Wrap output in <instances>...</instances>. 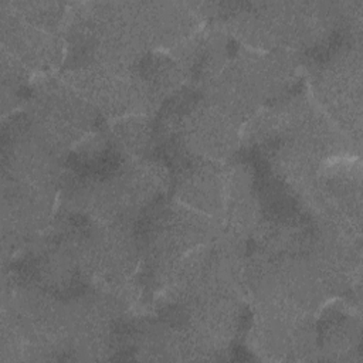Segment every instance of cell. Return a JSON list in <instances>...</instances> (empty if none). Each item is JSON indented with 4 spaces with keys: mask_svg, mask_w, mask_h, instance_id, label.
Returning <instances> with one entry per match:
<instances>
[{
    "mask_svg": "<svg viewBox=\"0 0 363 363\" xmlns=\"http://www.w3.org/2000/svg\"><path fill=\"white\" fill-rule=\"evenodd\" d=\"M94 112L64 79H47L37 85L27 118L33 133L60 153L92 128Z\"/></svg>",
    "mask_w": 363,
    "mask_h": 363,
    "instance_id": "obj_1",
    "label": "cell"
},
{
    "mask_svg": "<svg viewBox=\"0 0 363 363\" xmlns=\"http://www.w3.org/2000/svg\"><path fill=\"white\" fill-rule=\"evenodd\" d=\"M360 54L349 51L332 60L316 79V91L328 113L345 130L360 135Z\"/></svg>",
    "mask_w": 363,
    "mask_h": 363,
    "instance_id": "obj_2",
    "label": "cell"
},
{
    "mask_svg": "<svg viewBox=\"0 0 363 363\" xmlns=\"http://www.w3.org/2000/svg\"><path fill=\"white\" fill-rule=\"evenodd\" d=\"M187 149L206 160H220L238 143L237 122L208 102L189 112L180 123Z\"/></svg>",
    "mask_w": 363,
    "mask_h": 363,
    "instance_id": "obj_3",
    "label": "cell"
},
{
    "mask_svg": "<svg viewBox=\"0 0 363 363\" xmlns=\"http://www.w3.org/2000/svg\"><path fill=\"white\" fill-rule=\"evenodd\" d=\"M1 38L3 51L24 68L48 69L62 58V43L57 34L31 26L10 7L1 11Z\"/></svg>",
    "mask_w": 363,
    "mask_h": 363,
    "instance_id": "obj_4",
    "label": "cell"
},
{
    "mask_svg": "<svg viewBox=\"0 0 363 363\" xmlns=\"http://www.w3.org/2000/svg\"><path fill=\"white\" fill-rule=\"evenodd\" d=\"M177 196L184 206L213 217L227 207L225 174L203 159L180 173Z\"/></svg>",
    "mask_w": 363,
    "mask_h": 363,
    "instance_id": "obj_5",
    "label": "cell"
},
{
    "mask_svg": "<svg viewBox=\"0 0 363 363\" xmlns=\"http://www.w3.org/2000/svg\"><path fill=\"white\" fill-rule=\"evenodd\" d=\"M152 126L145 115H128L119 118L111 128L112 145L125 155L139 156L149 146Z\"/></svg>",
    "mask_w": 363,
    "mask_h": 363,
    "instance_id": "obj_6",
    "label": "cell"
},
{
    "mask_svg": "<svg viewBox=\"0 0 363 363\" xmlns=\"http://www.w3.org/2000/svg\"><path fill=\"white\" fill-rule=\"evenodd\" d=\"M10 10L31 26L48 33H54L62 24L65 9L61 3L51 1H18L9 3Z\"/></svg>",
    "mask_w": 363,
    "mask_h": 363,
    "instance_id": "obj_7",
    "label": "cell"
}]
</instances>
